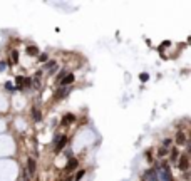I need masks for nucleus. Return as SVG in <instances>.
I'll use <instances>...</instances> for the list:
<instances>
[{
  "mask_svg": "<svg viewBox=\"0 0 191 181\" xmlns=\"http://www.w3.org/2000/svg\"><path fill=\"white\" fill-rule=\"evenodd\" d=\"M54 151L55 153H61L62 149L66 147L67 144V136H59V134H55V139H54Z\"/></svg>",
  "mask_w": 191,
  "mask_h": 181,
  "instance_id": "obj_1",
  "label": "nucleus"
},
{
  "mask_svg": "<svg viewBox=\"0 0 191 181\" xmlns=\"http://www.w3.org/2000/svg\"><path fill=\"white\" fill-rule=\"evenodd\" d=\"M156 178H159V181H173V176H171V171L169 168L166 166V164H163L161 166V169L158 171Z\"/></svg>",
  "mask_w": 191,
  "mask_h": 181,
  "instance_id": "obj_2",
  "label": "nucleus"
},
{
  "mask_svg": "<svg viewBox=\"0 0 191 181\" xmlns=\"http://www.w3.org/2000/svg\"><path fill=\"white\" fill-rule=\"evenodd\" d=\"M69 92H70V87H61V89H57L54 94V99H64V97H67Z\"/></svg>",
  "mask_w": 191,
  "mask_h": 181,
  "instance_id": "obj_3",
  "label": "nucleus"
},
{
  "mask_svg": "<svg viewBox=\"0 0 191 181\" xmlns=\"http://www.w3.org/2000/svg\"><path fill=\"white\" fill-rule=\"evenodd\" d=\"M178 166H179L181 171H186V169H188V166H190V159H188V156H186V154H183V156L178 159Z\"/></svg>",
  "mask_w": 191,
  "mask_h": 181,
  "instance_id": "obj_4",
  "label": "nucleus"
},
{
  "mask_svg": "<svg viewBox=\"0 0 191 181\" xmlns=\"http://www.w3.org/2000/svg\"><path fill=\"white\" fill-rule=\"evenodd\" d=\"M59 82H61L62 87H67L69 84H72V82H74V75H72V74H66V75H64V79H61Z\"/></svg>",
  "mask_w": 191,
  "mask_h": 181,
  "instance_id": "obj_5",
  "label": "nucleus"
},
{
  "mask_svg": "<svg viewBox=\"0 0 191 181\" xmlns=\"http://www.w3.org/2000/svg\"><path fill=\"white\" fill-rule=\"evenodd\" d=\"M27 173L30 174V176L35 174V159L34 158H29V161H27Z\"/></svg>",
  "mask_w": 191,
  "mask_h": 181,
  "instance_id": "obj_6",
  "label": "nucleus"
},
{
  "mask_svg": "<svg viewBox=\"0 0 191 181\" xmlns=\"http://www.w3.org/2000/svg\"><path fill=\"white\" fill-rule=\"evenodd\" d=\"M74 121H75L74 114H66V116L62 117V126H69V124H72Z\"/></svg>",
  "mask_w": 191,
  "mask_h": 181,
  "instance_id": "obj_7",
  "label": "nucleus"
},
{
  "mask_svg": "<svg viewBox=\"0 0 191 181\" xmlns=\"http://www.w3.org/2000/svg\"><path fill=\"white\" fill-rule=\"evenodd\" d=\"M75 168H77V159L75 158H69L67 164H66V171H72Z\"/></svg>",
  "mask_w": 191,
  "mask_h": 181,
  "instance_id": "obj_8",
  "label": "nucleus"
},
{
  "mask_svg": "<svg viewBox=\"0 0 191 181\" xmlns=\"http://www.w3.org/2000/svg\"><path fill=\"white\" fill-rule=\"evenodd\" d=\"M44 69H45V71H50V72H54L55 71V62L54 60H47L45 66H44Z\"/></svg>",
  "mask_w": 191,
  "mask_h": 181,
  "instance_id": "obj_9",
  "label": "nucleus"
},
{
  "mask_svg": "<svg viewBox=\"0 0 191 181\" xmlns=\"http://www.w3.org/2000/svg\"><path fill=\"white\" fill-rule=\"evenodd\" d=\"M176 141H178V144H184V143H186V136H184V133H178L176 134Z\"/></svg>",
  "mask_w": 191,
  "mask_h": 181,
  "instance_id": "obj_10",
  "label": "nucleus"
},
{
  "mask_svg": "<svg viewBox=\"0 0 191 181\" xmlns=\"http://www.w3.org/2000/svg\"><path fill=\"white\" fill-rule=\"evenodd\" d=\"M27 54H29V55H39V49H37L35 45L29 47V49H27Z\"/></svg>",
  "mask_w": 191,
  "mask_h": 181,
  "instance_id": "obj_11",
  "label": "nucleus"
},
{
  "mask_svg": "<svg viewBox=\"0 0 191 181\" xmlns=\"http://www.w3.org/2000/svg\"><path fill=\"white\" fill-rule=\"evenodd\" d=\"M168 151H169V147H166V146H161V147H159V151H158V154H159V156L163 158V156H166V154H168Z\"/></svg>",
  "mask_w": 191,
  "mask_h": 181,
  "instance_id": "obj_12",
  "label": "nucleus"
},
{
  "mask_svg": "<svg viewBox=\"0 0 191 181\" xmlns=\"http://www.w3.org/2000/svg\"><path fill=\"white\" fill-rule=\"evenodd\" d=\"M171 163H178V149L171 151Z\"/></svg>",
  "mask_w": 191,
  "mask_h": 181,
  "instance_id": "obj_13",
  "label": "nucleus"
},
{
  "mask_svg": "<svg viewBox=\"0 0 191 181\" xmlns=\"http://www.w3.org/2000/svg\"><path fill=\"white\" fill-rule=\"evenodd\" d=\"M32 113H34V119L39 122V121L42 119V117H40V113H39V109H32Z\"/></svg>",
  "mask_w": 191,
  "mask_h": 181,
  "instance_id": "obj_14",
  "label": "nucleus"
},
{
  "mask_svg": "<svg viewBox=\"0 0 191 181\" xmlns=\"http://www.w3.org/2000/svg\"><path fill=\"white\" fill-rule=\"evenodd\" d=\"M15 82H17V86H19V89H22V87H24V77H22V75H19V77L15 79Z\"/></svg>",
  "mask_w": 191,
  "mask_h": 181,
  "instance_id": "obj_15",
  "label": "nucleus"
},
{
  "mask_svg": "<svg viewBox=\"0 0 191 181\" xmlns=\"http://www.w3.org/2000/svg\"><path fill=\"white\" fill-rule=\"evenodd\" d=\"M84 173H86V171H84V169H81V171H77V174H75V178H74V181H79L82 178V176H84Z\"/></svg>",
  "mask_w": 191,
  "mask_h": 181,
  "instance_id": "obj_16",
  "label": "nucleus"
},
{
  "mask_svg": "<svg viewBox=\"0 0 191 181\" xmlns=\"http://www.w3.org/2000/svg\"><path fill=\"white\" fill-rule=\"evenodd\" d=\"M27 86H32V79L30 77H24V87H27Z\"/></svg>",
  "mask_w": 191,
  "mask_h": 181,
  "instance_id": "obj_17",
  "label": "nucleus"
},
{
  "mask_svg": "<svg viewBox=\"0 0 191 181\" xmlns=\"http://www.w3.org/2000/svg\"><path fill=\"white\" fill-rule=\"evenodd\" d=\"M39 60H40V62H47V54H40V55H39Z\"/></svg>",
  "mask_w": 191,
  "mask_h": 181,
  "instance_id": "obj_18",
  "label": "nucleus"
},
{
  "mask_svg": "<svg viewBox=\"0 0 191 181\" xmlns=\"http://www.w3.org/2000/svg\"><path fill=\"white\" fill-rule=\"evenodd\" d=\"M139 77H141V80H143V82H146V80L149 79V75H148V74H146V72H143V74H141V75H139Z\"/></svg>",
  "mask_w": 191,
  "mask_h": 181,
  "instance_id": "obj_19",
  "label": "nucleus"
},
{
  "mask_svg": "<svg viewBox=\"0 0 191 181\" xmlns=\"http://www.w3.org/2000/svg\"><path fill=\"white\" fill-rule=\"evenodd\" d=\"M5 69H7V64L5 62H0V72H3Z\"/></svg>",
  "mask_w": 191,
  "mask_h": 181,
  "instance_id": "obj_20",
  "label": "nucleus"
},
{
  "mask_svg": "<svg viewBox=\"0 0 191 181\" xmlns=\"http://www.w3.org/2000/svg\"><path fill=\"white\" fill-rule=\"evenodd\" d=\"M169 144H171V139H164L161 146H166V147H169Z\"/></svg>",
  "mask_w": 191,
  "mask_h": 181,
  "instance_id": "obj_21",
  "label": "nucleus"
},
{
  "mask_svg": "<svg viewBox=\"0 0 191 181\" xmlns=\"http://www.w3.org/2000/svg\"><path fill=\"white\" fill-rule=\"evenodd\" d=\"M5 89H7V91H14V86H12L10 82H7V84H5Z\"/></svg>",
  "mask_w": 191,
  "mask_h": 181,
  "instance_id": "obj_22",
  "label": "nucleus"
},
{
  "mask_svg": "<svg viewBox=\"0 0 191 181\" xmlns=\"http://www.w3.org/2000/svg\"><path fill=\"white\" fill-rule=\"evenodd\" d=\"M12 57H14V60H19V54L14 52V55H12Z\"/></svg>",
  "mask_w": 191,
  "mask_h": 181,
  "instance_id": "obj_23",
  "label": "nucleus"
}]
</instances>
